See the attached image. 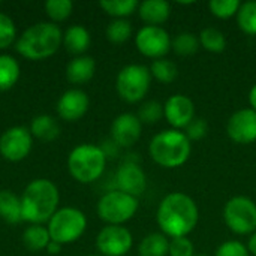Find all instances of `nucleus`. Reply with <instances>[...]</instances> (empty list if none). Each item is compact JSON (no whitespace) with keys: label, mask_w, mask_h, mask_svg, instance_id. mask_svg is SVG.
Segmentation results:
<instances>
[{"label":"nucleus","mask_w":256,"mask_h":256,"mask_svg":"<svg viewBox=\"0 0 256 256\" xmlns=\"http://www.w3.org/2000/svg\"><path fill=\"white\" fill-rule=\"evenodd\" d=\"M200 210L196 202L183 192L168 194L159 204L156 222L170 238L188 237L198 225Z\"/></svg>","instance_id":"f257e3e1"},{"label":"nucleus","mask_w":256,"mask_h":256,"mask_svg":"<svg viewBox=\"0 0 256 256\" xmlns=\"http://www.w3.org/2000/svg\"><path fill=\"white\" fill-rule=\"evenodd\" d=\"M58 204V190L54 183L45 178L32 182L21 198V218L33 225L50 220Z\"/></svg>","instance_id":"f03ea898"},{"label":"nucleus","mask_w":256,"mask_h":256,"mask_svg":"<svg viewBox=\"0 0 256 256\" xmlns=\"http://www.w3.org/2000/svg\"><path fill=\"white\" fill-rule=\"evenodd\" d=\"M192 146L183 130L165 129L154 135L148 146V153L154 164L162 168H178L190 156Z\"/></svg>","instance_id":"7ed1b4c3"},{"label":"nucleus","mask_w":256,"mask_h":256,"mask_svg":"<svg viewBox=\"0 0 256 256\" xmlns=\"http://www.w3.org/2000/svg\"><path fill=\"white\" fill-rule=\"evenodd\" d=\"M63 40L62 30L52 22H38L28 27L16 42V51L30 60H42L52 56Z\"/></svg>","instance_id":"20e7f679"},{"label":"nucleus","mask_w":256,"mask_h":256,"mask_svg":"<svg viewBox=\"0 0 256 256\" xmlns=\"http://www.w3.org/2000/svg\"><path fill=\"white\" fill-rule=\"evenodd\" d=\"M106 164L105 152L92 144H82L75 147L68 159V168L70 176L80 183H92L98 180Z\"/></svg>","instance_id":"39448f33"},{"label":"nucleus","mask_w":256,"mask_h":256,"mask_svg":"<svg viewBox=\"0 0 256 256\" xmlns=\"http://www.w3.org/2000/svg\"><path fill=\"white\" fill-rule=\"evenodd\" d=\"M152 84L150 69L144 64H128L124 66L116 81L118 96L128 104H136L142 100Z\"/></svg>","instance_id":"423d86ee"},{"label":"nucleus","mask_w":256,"mask_h":256,"mask_svg":"<svg viewBox=\"0 0 256 256\" xmlns=\"http://www.w3.org/2000/svg\"><path fill=\"white\" fill-rule=\"evenodd\" d=\"M87 219L78 208L64 207L54 213L48 224V232L51 242L64 244L78 240L86 231Z\"/></svg>","instance_id":"0eeeda50"},{"label":"nucleus","mask_w":256,"mask_h":256,"mask_svg":"<svg viewBox=\"0 0 256 256\" xmlns=\"http://www.w3.org/2000/svg\"><path fill=\"white\" fill-rule=\"evenodd\" d=\"M224 220L234 234L252 236L256 231L255 201L243 195L232 196L224 207Z\"/></svg>","instance_id":"6e6552de"},{"label":"nucleus","mask_w":256,"mask_h":256,"mask_svg":"<svg viewBox=\"0 0 256 256\" xmlns=\"http://www.w3.org/2000/svg\"><path fill=\"white\" fill-rule=\"evenodd\" d=\"M138 210V198L120 190L105 194L98 202L99 218L110 225H122L130 220Z\"/></svg>","instance_id":"1a4fd4ad"},{"label":"nucleus","mask_w":256,"mask_h":256,"mask_svg":"<svg viewBox=\"0 0 256 256\" xmlns=\"http://www.w3.org/2000/svg\"><path fill=\"white\" fill-rule=\"evenodd\" d=\"M135 45L142 56L159 60L165 58V56L171 51L172 39L164 27L144 26L135 36Z\"/></svg>","instance_id":"9d476101"},{"label":"nucleus","mask_w":256,"mask_h":256,"mask_svg":"<svg viewBox=\"0 0 256 256\" xmlns=\"http://www.w3.org/2000/svg\"><path fill=\"white\" fill-rule=\"evenodd\" d=\"M132 244L130 231L122 225H108L96 237V248L104 256H124Z\"/></svg>","instance_id":"9b49d317"},{"label":"nucleus","mask_w":256,"mask_h":256,"mask_svg":"<svg viewBox=\"0 0 256 256\" xmlns=\"http://www.w3.org/2000/svg\"><path fill=\"white\" fill-rule=\"evenodd\" d=\"M32 150V132L16 126L8 129L0 138V153L10 162L22 160Z\"/></svg>","instance_id":"f8f14e48"},{"label":"nucleus","mask_w":256,"mask_h":256,"mask_svg":"<svg viewBox=\"0 0 256 256\" xmlns=\"http://www.w3.org/2000/svg\"><path fill=\"white\" fill-rule=\"evenodd\" d=\"M228 136L237 144H252L256 141V111L242 108L236 111L226 123Z\"/></svg>","instance_id":"ddd939ff"},{"label":"nucleus","mask_w":256,"mask_h":256,"mask_svg":"<svg viewBox=\"0 0 256 256\" xmlns=\"http://www.w3.org/2000/svg\"><path fill=\"white\" fill-rule=\"evenodd\" d=\"M164 117L172 126V129H186L188 124L195 118V104L186 94H172L164 104Z\"/></svg>","instance_id":"4468645a"},{"label":"nucleus","mask_w":256,"mask_h":256,"mask_svg":"<svg viewBox=\"0 0 256 256\" xmlns=\"http://www.w3.org/2000/svg\"><path fill=\"white\" fill-rule=\"evenodd\" d=\"M117 190L138 198L147 188V177L142 168L135 160H126L120 165L116 174Z\"/></svg>","instance_id":"2eb2a0df"},{"label":"nucleus","mask_w":256,"mask_h":256,"mask_svg":"<svg viewBox=\"0 0 256 256\" xmlns=\"http://www.w3.org/2000/svg\"><path fill=\"white\" fill-rule=\"evenodd\" d=\"M141 132L142 123L140 122L138 116L130 112L120 114L118 117L114 118L111 124V136L114 144H117L118 147L129 148L135 146L141 138Z\"/></svg>","instance_id":"dca6fc26"},{"label":"nucleus","mask_w":256,"mask_h":256,"mask_svg":"<svg viewBox=\"0 0 256 256\" xmlns=\"http://www.w3.org/2000/svg\"><path fill=\"white\" fill-rule=\"evenodd\" d=\"M87 110H88V96L78 88L64 92L57 104L58 116L66 122L80 120L87 112Z\"/></svg>","instance_id":"f3484780"},{"label":"nucleus","mask_w":256,"mask_h":256,"mask_svg":"<svg viewBox=\"0 0 256 256\" xmlns=\"http://www.w3.org/2000/svg\"><path fill=\"white\" fill-rule=\"evenodd\" d=\"M138 14L146 26L162 27L171 15V6L165 0H144L138 6Z\"/></svg>","instance_id":"a211bd4d"},{"label":"nucleus","mask_w":256,"mask_h":256,"mask_svg":"<svg viewBox=\"0 0 256 256\" xmlns=\"http://www.w3.org/2000/svg\"><path fill=\"white\" fill-rule=\"evenodd\" d=\"M96 63L90 56H80L74 58L66 68V78L72 84H84L94 75Z\"/></svg>","instance_id":"6ab92c4d"},{"label":"nucleus","mask_w":256,"mask_h":256,"mask_svg":"<svg viewBox=\"0 0 256 256\" xmlns=\"http://www.w3.org/2000/svg\"><path fill=\"white\" fill-rule=\"evenodd\" d=\"M63 44L70 54H82L90 46V33L82 26H72L63 36Z\"/></svg>","instance_id":"aec40b11"},{"label":"nucleus","mask_w":256,"mask_h":256,"mask_svg":"<svg viewBox=\"0 0 256 256\" xmlns=\"http://www.w3.org/2000/svg\"><path fill=\"white\" fill-rule=\"evenodd\" d=\"M170 250V240L162 232L146 236L138 248L140 256H166Z\"/></svg>","instance_id":"412c9836"},{"label":"nucleus","mask_w":256,"mask_h":256,"mask_svg":"<svg viewBox=\"0 0 256 256\" xmlns=\"http://www.w3.org/2000/svg\"><path fill=\"white\" fill-rule=\"evenodd\" d=\"M0 218L8 224H16L22 220L21 218V200H18L12 192H0Z\"/></svg>","instance_id":"4be33fe9"},{"label":"nucleus","mask_w":256,"mask_h":256,"mask_svg":"<svg viewBox=\"0 0 256 256\" xmlns=\"http://www.w3.org/2000/svg\"><path fill=\"white\" fill-rule=\"evenodd\" d=\"M198 38H200V45L208 52L220 54L226 48V38L219 28L206 27V28L201 30Z\"/></svg>","instance_id":"5701e85b"},{"label":"nucleus","mask_w":256,"mask_h":256,"mask_svg":"<svg viewBox=\"0 0 256 256\" xmlns=\"http://www.w3.org/2000/svg\"><path fill=\"white\" fill-rule=\"evenodd\" d=\"M20 78V64L12 56H0V92L9 90Z\"/></svg>","instance_id":"b1692460"},{"label":"nucleus","mask_w":256,"mask_h":256,"mask_svg":"<svg viewBox=\"0 0 256 256\" xmlns=\"http://www.w3.org/2000/svg\"><path fill=\"white\" fill-rule=\"evenodd\" d=\"M22 243L26 244L27 249L38 252V250L48 248V244L51 243V237H50V232L46 228H44L40 225H32L24 231Z\"/></svg>","instance_id":"393cba45"},{"label":"nucleus","mask_w":256,"mask_h":256,"mask_svg":"<svg viewBox=\"0 0 256 256\" xmlns=\"http://www.w3.org/2000/svg\"><path fill=\"white\" fill-rule=\"evenodd\" d=\"M200 46H201L200 45V38L195 33H192V32H182V33L174 36L171 50L177 56L189 57V56L196 54Z\"/></svg>","instance_id":"a878e982"},{"label":"nucleus","mask_w":256,"mask_h":256,"mask_svg":"<svg viewBox=\"0 0 256 256\" xmlns=\"http://www.w3.org/2000/svg\"><path fill=\"white\" fill-rule=\"evenodd\" d=\"M30 132L42 141H52L58 136L60 128L51 116H39L33 120Z\"/></svg>","instance_id":"bb28decb"},{"label":"nucleus","mask_w":256,"mask_h":256,"mask_svg":"<svg viewBox=\"0 0 256 256\" xmlns=\"http://www.w3.org/2000/svg\"><path fill=\"white\" fill-rule=\"evenodd\" d=\"M236 16L237 24L244 34L256 36V0L242 3Z\"/></svg>","instance_id":"cd10ccee"},{"label":"nucleus","mask_w":256,"mask_h":256,"mask_svg":"<svg viewBox=\"0 0 256 256\" xmlns=\"http://www.w3.org/2000/svg\"><path fill=\"white\" fill-rule=\"evenodd\" d=\"M150 74L152 78H154L156 81L162 84H171L172 81H176L178 75V69L174 62L168 58H159V60H153L150 66Z\"/></svg>","instance_id":"c85d7f7f"},{"label":"nucleus","mask_w":256,"mask_h":256,"mask_svg":"<svg viewBox=\"0 0 256 256\" xmlns=\"http://www.w3.org/2000/svg\"><path fill=\"white\" fill-rule=\"evenodd\" d=\"M100 8L114 18H126L138 10L140 3L136 0H102Z\"/></svg>","instance_id":"c756f323"},{"label":"nucleus","mask_w":256,"mask_h":256,"mask_svg":"<svg viewBox=\"0 0 256 256\" xmlns=\"http://www.w3.org/2000/svg\"><path fill=\"white\" fill-rule=\"evenodd\" d=\"M132 36V24L126 18H116L106 27V38L112 44H123Z\"/></svg>","instance_id":"7c9ffc66"},{"label":"nucleus","mask_w":256,"mask_h":256,"mask_svg":"<svg viewBox=\"0 0 256 256\" xmlns=\"http://www.w3.org/2000/svg\"><path fill=\"white\" fill-rule=\"evenodd\" d=\"M242 2L238 0H212L208 3L210 12L219 20H230L237 15Z\"/></svg>","instance_id":"2f4dec72"},{"label":"nucleus","mask_w":256,"mask_h":256,"mask_svg":"<svg viewBox=\"0 0 256 256\" xmlns=\"http://www.w3.org/2000/svg\"><path fill=\"white\" fill-rule=\"evenodd\" d=\"M164 117V105L158 100H147L138 111V118L146 124H156Z\"/></svg>","instance_id":"473e14b6"},{"label":"nucleus","mask_w":256,"mask_h":256,"mask_svg":"<svg viewBox=\"0 0 256 256\" xmlns=\"http://www.w3.org/2000/svg\"><path fill=\"white\" fill-rule=\"evenodd\" d=\"M74 3L70 0H48L45 3L46 14L54 21H63L72 14Z\"/></svg>","instance_id":"72a5a7b5"},{"label":"nucleus","mask_w":256,"mask_h":256,"mask_svg":"<svg viewBox=\"0 0 256 256\" xmlns=\"http://www.w3.org/2000/svg\"><path fill=\"white\" fill-rule=\"evenodd\" d=\"M15 34H16V28L14 21L8 15L0 12V50L8 48L14 42Z\"/></svg>","instance_id":"f704fd0d"},{"label":"nucleus","mask_w":256,"mask_h":256,"mask_svg":"<svg viewBox=\"0 0 256 256\" xmlns=\"http://www.w3.org/2000/svg\"><path fill=\"white\" fill-rule=\"evenodd\" d=\"M170 256H195L194 243L188 237H177L170 240Z\"/></svg>","instance_id":"c9c22d12"},{"label":"nucleus","mask_w":256,"mask_h":256,"mask_svg":"<svg viewBox=\"0 0 256 256\" xmlns=\"http://www.w3.org/2000/svg\"><path fill=\"white\" fill-rule=\"evenodd\" d=\"M207 134H208V123L201 117H195L184 129V135L189 138V141H200Z\"/></svg>","instance_id":"e433bc0d"},{"label":"nucleus","mask_w":256,"mask_h":256,"mask_svg":"<svg viewBox=\"0 0 256 256\" xmlns=\"http://www.w3.org/2000/svg\"><path fill=\"white\" fill-rule=\"evenodd\" d=\"M214 256H250V254L248 250V246H244L242 242L228 240L218 248Z\"/></svg>","instance_id":"4c0bfd02"},{"label":"nucleus","mask_w":256,"mask_h":256,"mask_svg":"<svg viewBox=\"0 0 256 256\" xmlns=\"http://www.w3.org/2000/svg\"><path fill=\"white\" fill-rule=\"evenodd\" d=\"M248 250H249L250 255L256 256V231L250 236V238L248 242Z\"/></svg>","instance_id":"58836bf2"},{"label":"nucleus","mask_w":256,"mask_h":256,"mask_svg":"<svg viewBox=\"0 0 256 256\" xmlns=\"http://www.w3.org/2000/svg\"><path fill=\"white\" fill-rule=\"evenodd\" d=\"M249 104H250V108L256 111V82L252 86V88L249 92Z\"/></svg>","instance_id":"ea45409f"},{"label":"nucleus","mask_w":256,"mask_h":256,"mask_svg":"<svg viewBox=\"0 0 256 256\" xmlns=\"http://www.w3.org/2000/svg\"><path fill=\"white\" fill-rule=\"evenodd\" d=\"M46 249L50 250V254H57V252L60 250V244H58V243L51 242V243L48 244V248H46Z\"/></svg>","instance_id":"a19ab883"},{"label":"nucleus","mask_w":256,"mask_h":256,"mask_svg":"<svg viewBox=\"0 0 256 256\" xmlns=\"http://www.w3.org/2000/svg\"><path fill=\"white\" fill-rule=\"evenodd\" d=\"M195 256H207V255H195Z\"/></svg>","instance_id":"79ce46f5"},{"label":"nucleus","mask_w":256,"mask_h":256,"mask_svg":"<svg viewBox=\"0 0 256 256\" xmlns=\"http://www.w3.org/2000/svg\"><path fill=\"white\" fill-rule=\"evenodd\" d=\"M92 256H96V255H92Z\"/></svg>","instance_id":"37998d69"}]
</instances>
